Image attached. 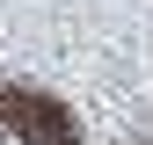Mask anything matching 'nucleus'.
I'll return each instance as SVG.
<instances>
[{
  "instance_id": "nucleus-1",
  "label": "nucleus",
  "mask_w": 153,
  "mask_h": 145,
  "mask_svg": "<svg viewBox=\"0 0 153 145\" xmlns=\"http://www.w3.org/2000/svg\"><path fill=\"white\" fill-rule=\"evenodd\" d=\"M7 109H15V131H22L29 145H80V138H73V123H66L44 94H7Z\"/></svg>"
}]
</instances>
